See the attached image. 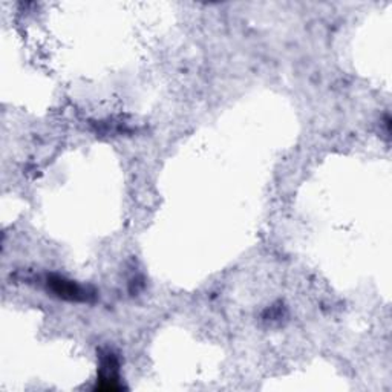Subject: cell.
Returning <instances> with one entry per match:
<instances>
[{
    "mask_svg": "<svg viewBox=\"0 0 392 392\" xmlns=\"http://www.w3.org/2000/svg\"><path fill=\"white\" fill-rule=\"evenodd\" d=\"M48 287L51 288L52 293L63 297V299H69V301L88 299V294L84 293V289L82 287H78L77 284H74L73 280H66L63 278H51L48 280Z\"/></svg>",
    "mask_w": 392,
    "mask_h": 392,
    "instance_id": "1",
    "label": "cell"
}]
</instances>
